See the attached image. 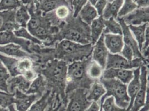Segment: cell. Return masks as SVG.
Returning a JSON list of instances; mask_svg holds the SVG:
<instances>
[{
    "instance_id": "cell-1",
    "label": "cell",
    "mask_w": 149,
    "mask_h": 111,
    "mask_svg": "<svg viewBox=\"0 0 149 111\" xmlns=\"http://www.w3.org/2000/svg\"><path fill=\"white\" fill-rule=\"evenodd\" d=\"M54 47H43L38 49L37 54L40 64H45L52 59L62 60L68 64L83 60L91 56L93 46L91 43L81 44L63 40Z\"/></svg>"
},
{
    "instance_id": "cell-2",
    "label": "cell",
    "mask_w": 149,
    "mask_h": 111,
    "mask_svg": "<svg viewBox=\"0 0 149 111\" xmlns=\"http://www.w3.org/2000/svg\"><path fill=\"white\" fill-rule=\"evenodd\" d=\"M68 64L65 61L52 59L42 65L34 68L38 74H42L47 83V89L60 97L65 107L68 100L65 93Z\"/></svg>"
},
{
    "instance_id": "cell-3",
    "label": "cell",
    "mask_w": 149,
    "mask_h": 111,
    "mask_svg": "<svg viewBox=\"0 0 149 111\" xmlns=\"http://www.w3.org/2000/svg\"><path fill=\"white\" fill-rule=\"evenodd\" d=\"M63 40L81 44L91 43L90 26L84 22L79 16L74 17L72 13L60 27L55 37L56 43Z\"/></svg>"
},
{
    "instance_id": "cell-4",
    "label": "cell",
    "mask_w": 149,
    "mask_h": 111,
    "mask_svg": "<svg viewBox=\"0 0 149 111\" xmlns=\"http://www.w3.org/2000/svg\"><path fill=\"white\" fill-rule=\"evenodd\" d=\"M91 60V56L83 60L68 64L65 90L66 96L68 93L77 88L89 89L95 81L91 80L86 73L87 65Z\"/></svg>"
},
{
    "instance_id": "cell-5",
    "label": "cell",
    "mask_w": 149,
    "mask_h": 111,
    "mask_svg": "<svg viewBox=\"0 0 149 111\" xmlns=\"http://www.w3.org/2000/svg\"><path fill=\"white\" fill-rule=\"evenodd\" d=\"M99 80L103 85L106 91L105 95L100 99L101 103L107 97L112 96L118 107L126 110L130 102L127 92V85L116 79H106L101 77Z\"/></svg>"
},
{
    "instance_id": "cell-6",
    "label": "cell",
    "mask_w": 149,
    "mask_h": 111,
    "mask_svg": "<svg viewBox=\"0 0 149 111\" xmlns=\"http://www.w3.org/2000/svg\"><path fill=\"white\" fill-rule=\"evenodd\" d=\"M148 62L140 58H134L128 61L120 54H112L109 53L106 63L105 68L134 69L140 67L143 64Z\"/></svg>"
},
{
    "instance_id": "cell-7",
    "label": "cell",
    "mask_w": 149,
    "mask_h": 111,
    "mask_svg": "<svg viewBox=\"0 0 149 111\" xmlns=\"http://www.w3.org/2000/svg\"><path fill=\"white\" fill-rule=\"evenodd\" d=\"M87 89L77 88L67 95L68 105L66 111H85L91 102L87 99Z\"/></svg>"
},
{
    "instance_id": "cell-8",
    "label": "cell",
    "mask_w": 149,
    "mask_h": 111,
    "mask_svg": "<svg viewBox=\"0 0 149 111\" xmlns=\"http://www.w3.org/2000/svg\"><path fill=\"white\" fill-rule=\"evenodd\" d=\"M148 72L146 65L145 64L142 65L140 67V88L129 111H139L145 104L146 93L149 88Z\"/></svg>"
},
{
    "instance_id": "cell-9",
    "label": "cell",
    "mask_w": 149,
    "mask_h": 111,
    "mask_svg": "<svg viewBox=\"0 0 149 111\" xmlns=\"http://www.w3.org/2000/svg\"><path fill=\"white\" fill-rule=\"evenodd\" d=\"M14 94L15 108L18 111H27L36 100L41 97L35 94H27L16 89Z\"/></svg>"
},
{
    "instance_id": "cell-10",
    "label": "cell",
    "mask_w": 149,
    "mask_h": 111,
    "mask_svg": "<svg viewBox=\"0 0 149 111\" xmlns=\"http://www.w3.org/2000/svg\"><path fill=\"white\" fill-rule=\"evenodd\" d=\"M149 7L137 8L121 19L127 26H139L149 23Z\"/></svg>"
},
{
    "instance_id": "cell-11",
    "label": "cell",
    "mask_w": 149,
    "mask_h": 111,
    "mask_svg": "<svg viewBox=\"0 0 149 111\" xmlns=\"http://www.w3.org/2000/svg\"><path fill=\"white\" fill-rule=\"evenodd\" d=\"M116 19L118 20V21L121 26L122 35L123 37V41H124V44L129 46L132 49L134 53V58H142L145 61L148 62L147 61H146L143 58V56L141 55L139 48L138 44L137 43L136 41L135 40V38L133 36L132 33L131 32L129 26L125 23L124 20L121 18L118 17Z\"/></svg>"
},
{
    "instance_id": "cell-12",
    "label": "cell",
    "mask_w": 149,
    "mask_h": 111,
    "mask_svg": "<svg viewBox=\"0 0 149 111\" xmlns=\"http://www.w3.org/2000/svg\"><path fill=\"white\" fill-rule=\"evenodd\" d=\"M109 53L104 43V33H103L93 47L91 59L105 69Z\"/></svg>"
},
{
    "instance_id": "cell-13",
    "label": "cell",
    "mask_w": 149,
    "mask_h": 111,
    "mask_svg": "<svg viewBox=\"0 0 149 111\" xmlns=\"http://www.w3.org/2000/svg\"><path fill=\"white\" fill-rule=\"evenodd\" d=\"M10 43H14L19 45L27 53L33 55L31 51L32 42L25 39L17 37L11 31L0 32V46L6 45Z\"/></svg>"
},
{
    "instance_id": "cell-14",
    "label": "cell",
    "mask_w": 149,
    "mask_h": 111,
    "mask_svg": "<svg viewBox=\"0 0 149 111\" xmlns=\"http://www.w3.org/2000/svg\"><path fill=\"white\" fill-rule=\"evenodd\" d=\"M0 53L13 58L21 59L29 57L33 61L36 62L38 60L37 57L35 55H31L22 49L19 45L10 43L6 45L0 46Z\"/></svg>"
},
{
    "instance_id": "cell-15",
    "label": "cell",
    "mask_w": 149,
    "mask_h": 111,
    "mask_svg": "<svg viewBox=\"0 0 149 111\" xmlns=\"http://www.w3.org/2000/svg\"><path fill=\"white\" fill-rule=\"evenodd\" d=\"M134 77V69L108 68L104 70L101 77L106 79H116L127 85Z\"/></svg>"
},
{
    "instance_id": "cell-16",
    "label": "cell",
    "mask_w": 149,
    "mask_h": 111,
    "mask_svg": "<svg viewBox=\"0 0 149 111\" xmlns=\"http://www.w3.org/2000/svg\"><path fill=\"white\" fill-rule=\"evenodd\" d=\"M104 43L109 52L120 54L124 46L122 35L104 34Z\"/></svg>"
},
{
    "instance_id": "cell-17",
    "label": "cell",
    "mask_w": 149,
    "mask_h": 111,
    "mask_svg": "<svg viewBox=\"0 0 149 111\" xmlns=\"http://www.w3.org/2000/svg\"><path fill=\"white\" fill-rule=\"evenodd\" d=\"M61 6H70L68 0H37L35 3L36 9L42 13L54 11Z\"/></svg>"
},
{
    "instance_id": "cell-18",
    "label": "cell",
    "mask_w": 149,
    "mask_h": 111,
    "mask_svg": "<svg viewBox=\"0 0 149 111\" xmlns=\"http://www.w3.org/2000/svg\"><path fill=\"white\" fill-rule=\"evenodd\" d=\"M16 10H6L0 12V18L2 24L0 27V32L11 31L13 32L19 28L15 21Z\"/></svg>"
},
{
    "instance_id": "cell-19",
    "label": "cell",
    "mask_w": 149,
    "mask_h": 111,
    "mask_svg": "<svg viewBox=\"0 0 149 111\" xmlns=\"http://www.w3.org/2000/svg\"><path fill=\"white\" fill-rule=\"evenodd\" d=\"M56 99V95L47 89L42 96L36 100L27 111H45L50 104L54 103Z\"/></svg>"
},
{
    "instance_id": "cell-20",
    "label": "cell",
    "mask_w": 149,
    "mask_h": 111,
    "mask_svg": "<svg viewBox=\"0 0 149 111\" xmlns=\"http://www.w3.org/2000/svg\"><path fill=\"white\" fill-rule=\"evenodd\" d=\"M31 83L22 75L11 77L7 82L8 92L13 94L15 90L17 89L22 92L26 93L29 89Z\"/></svg>"
},
{
    "instance_id": "cell-21",
    "label": "cell",
    "mask_w": 149,
    "mask_h": 111,
    "mask_svg": "<svg viewBox=\"0 0 149 111\" xmlns=\"http://www.w3.org/2000/svg\"><path fill=\"white\" fill-rule=\"evenodd\" d=\"M140 67L134 69V77L127 85V92L130 99V102L126 111H129L130 109L136 95L140 88Z\"/></svg>"
},
{
    "instance_id": "cell-22",
    "label": "cell",
    "mask_w": 149,
    "mask_h": 111,
    "mask_svg": "<svg viewBox=\"0 0 149 111\" xmlns=\"http://www.w3.org/2000/svg\"><path fill=\"white\" fill-rule=\"evenodd\" d=\"M106 91L103 85L99 80H95L89 89H87L86 97L87 99L92 102H99L103 96L105 95Z\"/></svg>"
},
{
    "instance_id": "cell-23",
    "label": "cell",
    "mask_w": 149,
    "mask_h": 111,
    "mask_svg": "<svg viewBox=\"0 0 149 111\" xmlns=\"http://www.w3.org/2000/svg\"><path fill=\"white\" fill-rule=\"evenodd\" d=\"M104 21L105 19H103L102 16H99L97 18L94 19L90 25L91 44L93 46L97 41L104 33L105 28Z\"/></svg>"
},
{
    "instance_id": "cell-24",
    "label": "cell",
    "mask_w": 149,
    "mask_h": 111,
    "mask_svg": "<svg viewBox=\"0 0 149 111\" xmlns=\"http://www.w3.org/2000/svg\"><path fill=\"white\" fill-rule=\"evenodd\" d=\"M47 89V83L45 77L42 74H38L36 78L31 82L29 89L25 93L35 94L41 97Z\"/></svg>"
},
{
    "instance_id": "cell-25",
    "label": "cell",
    "mask_w": 149,
    "mask_h": 111,
    "mask_svg": "<svg viewBox=\"0 0 149 111\" xmlns=\"http://www.w3.org/2000/svg\"><path fill=\"white\" fill-rule=\"evenodd\" d=\"M124 0H113L111 2H108L102 13V17L104 19L110 18L117 19L118 13L122 6Z\"/></svg>"
},
{
    "instance_id": "cell-26",
    "label": "cell",
    "mask_w": 149,
    "mask_h": 111,
    "mask_svg": "<svg viewBox=\"0 0 149 111\" xmlns=\"http://www.w3.org/2000/svg\"><path fill=\"white\" fill-rule=\"evenodd\" d=\"M99 14L95 6L91 5L88 2L82 7L78 16L87 25H91L94 19L99 17Z\"/></svg>"
},
{
    "instance_id": "cell-27",
    "label": "cell",
    "mask_w": 149,
    "mask_h": 111,
    "mask_svg": "<svg viewBox=\"0 0 149 111\" xmlns=\"http://www.w3.org/2000/svg\"><path fill=\"white\" fill-rule=\"evenodd\" d=\"M19 60V59L17 58L8 57L0 53V61L5 67L6 68L11 77L19 75L17 69Z\"/></svg>"
},
{
    "instance_id": "cell-28",
    "label": "cell",
    "mask_w": 149,
    "mask_h": 111,
    "mask_svg": "<svg viewBox=\"0 0 149 111\" xmlns=\"http://www.w3.org/2000/svg\"><path fill=\"white\" fill-rule=\"evenodd\" d=\"M149 23L143 24V25L139 26H128L131 32L136 41L140 51L143 47V44L145 41V31Z\"/></svg>"
},
{
    "instance_id": "cell-29",
    "label": "cell",
    "mask_w": 149,
    "mask_h": 111,
    "mask_svg": "<svg viewBox=\"0 0 149 111\" xmlns=\"http://www.w3.org/2000/svg\"><path fill=\"white\" fill-rule=\"evenodd\" d=\"M30 19V15L26 6L22 5L16 10L15 21L19 27L27 28Z\"/></svg>"
},
{
    "instance_id": "cell-30",
    "label": "cell",
    "mask_w": 149,
    "mask_h": 111,
    "mask_svg": "<svg viewBox=\"0 0 149 111\" xmlns=\"http://www.w3.org/2000/svg\"><path fill=\"white\" fill-rule=\"evenodd\" d=\"M104 69L92 59L88 62L86 69L87 76L93 80H99L102 77Z\"/></svg>"
},
{
    "instance_id": "cell-31",
    "label": "cell",
    "mask_w": 149,
    "mask_h": 111,
    "mask_svg": "<svg viewBox=\"0 0 149 111\" xmlns=\"http://www.w3.org/2000/svg\"><path fill=\"white\" fill-rule=\"evenodd\" d=\"M104 24V34L111 33L115 35H122L121 26L116 19L110 18L108 19H105Z\"/></svg>"
},
{
    "instance_id": "cell-32",
    "label": "cell",
    "mask_w": 149,
    "mask_h": 111,
    "mask_svg": "<svg viewBox=\"0 0 149 111\" xmlns=\"http://www.w3.org/2000/svg\"><path fill=\"white\" fill-rule=\"evenodd\" d=\"M13 33L17 37L29 41L32 43L37 44L41 46H43L42 42L33 36L30 33V32L27 30V28L19 27V29L13 31Z\"/></svg>"
},
{
    "instance_id": "cell-33",
    "label": "cell",
    "mask_w": 149,
    "mask_h": 111,
    "mask_svg": "<svg viewBox=\"0 0 149 111\" xmlns=\"http://www.w3.org/2000/svg\"><path fill=\"white\" fill-rule=\"evenodd\" d=\"M100 105L103 111H126V109L121 108L116 104L115 99L112 96L106 98Z\"/></svg>"
},
{
    "instance_id": "cell-34",
    "label": "cell",
    "mask_w": 149,
    "mask_h": 111,
    "mask_svg": "<svg viewBox=\"0 0 149 111\" xmlns=\"http://www.w3.org/2000/svg\"><path fill=\"white\" fill-rule=\"evenodd\" d=\"M137 8L134 0H124L123 4L118 13V18H122Z\"/></svg>"
},
{
    "instance_id": "cell-35",
    "label": "cell",
    "mask_w": 149,
    "mask_h": 111,
    "mask_svg": "<svg viewBox=\"0 0 149 111\" xmlns=\"http://www.w3.org/2000/svg\"><path fill=\"white\" fill-rule=\"evenodd\" d=\"M34 68L33 60L29 57L19 59L17 69L19 75H23L26 71Z\"/></svg>"
},
{
    "instance_id": "cell-36",
    "label": "cell",
    "mask_w": 149,
    "mask_h": 111,
    "mask_svg": "<svg viewBox=\"0 0 149 111\" xmlns=\"http://www.w3.org/2000/svg\"><path fill=\"white\" fill-rule=\"evenodd\" d=\"M14 94L13 93L0 90V107L7 108L13 105Z\"/></svg>"
},
{
    "instance_id": "cell-37",
    "label": "cell",
    "mask_w": 149,
    "mask_h": 111,
    "mask_svg": "<svg viewBox=\"0 0 149 111\" xmlns=\"http://www.w3.org/2000/svg\"><path fill=\"white\" fill-rule=\"evenodd\" d=\"M22 5L20 0H1L0 1V12L16 10Z\"/></svg>"
},
{
    "instance_id": "cell-38",
    "label": "cell",
    "mask_w": 149,
    "mask_h": 111,
    "mask_svg": "<svg viewBox=\"0 0 149 111\" xmlns=\"http://www.w3.org/2000/svg\"><path fill=\"white\" fill-rule=\"evenodd\" d=\"M56 17L61 21H64L72 13L70 6H61L54 11Z\"/></svg>"
},
{
    "instance_id": "cell-39",
    "label": "cell",
    "mask_w": 149,
    "mask_h": 111,
    "mask_svg": "<svg viewBox=\"0 0 149 111\" xmlns=\"http://www.w3.org/2000/svg\"><path fill=\"white\" fill-rule=\"evenodd\" d=\"M11 76L3 65L0 67V90L8 92L7 82Z\"/></svg>"
},
{
    "instance_id": "cell-40",
    "label": "cell",
    "mask_w": 149,
    "mask_h": 111,
    "mask_svg": "<svg viewBox=\"0 0 149 111\" xmlns=\"http://www.w3.org/2000/svg\"><path fill=\"white\" fill-rule=\"evenodd\" d=\"M88 2V0H70L69 3L74 17L78 16L82 7L84 6Z\"/></svg>"
},
{
    "instance_id": "cell-41",
    "label": "cell",
    "mask_w": 149,
    "mask_h": 111,
    "mask_svg": "<svg viewBox=\"0 0 149 111\" xmlns=\"http://www.w3.org/2000/svg\"><path fill=\"white\" fill-rule=\"evenodd\" d=\"M120 54L128 61H131L134 58V53L132 49L125 44L123 47Z\"/></svg>"
},
{
    "instance_id": "cell-42",
    "label": "cell",
    "mask_w": 149,
    "mask_h": 111,
    "mask_svg": "<svg viewBox=\"0 0 149 111\" xmlns=\"http://www.w3.org/2000/svg\"><path fill=\"white\" fill-rule=\"evenodd\" d=\"M38 73L36 71L35 69V68H32L27 71H26L25 73L22 75L26 80H27L30 82H32L35 78H36L38 75Z\"/></svg>"
},
{
    "instance_id": "cell-43",
    "label": "cell",
    "mask_w": 149,
    "mask_h": 111,
    "mask_svg": "<svg viewBox=\"0 0 149 111\" xmlns=\"http://www.w3.org/2000/svg\"><path fill=\"white\" fill-rule=\"evenodd\" d=\"M101 105H99L97 102H92L85 111H99Z\"/></svg>"
},
{
    "instance_id": "cell-44",
    "label": "cell",
    "mask_w": 149,
    "mask_h": 111,
    "mask_svg": "<svg viewBox=\"0 0 149 111\" xmlns=\"http://www.w3.org/2000/svg\"><path fill=\"white\" fill-rule=\"evenodd\" d=\"M136 3L137 8H143L149 7V0H134Z\"/></svg>"
},
{
    "instance_id": "cell-45",
    "label": "cell",
    "mask_w": 149,
    "mask_h": 111,
    "mask_svg": "<svg viewBox=\"0 0 149 111\" xmlns=\"http://www.w3.org/2000/svg\"><path fill=\"white\" fill-rule=\"evenodd\" d=\"M37 1V0H20L22 5H24L25 6L35 3Z\"/></svg>"
},
{
    "instance_id": "cell-46",
    "label": "cell",
    "mask_w": 149,
    "mask_h": 111,
    "mask_svg": "<svg viewBox=\"0 0 149 111\" xmlns=\"http://www.w3.org/2000/svg\"><path fill=\"white\" fill-rule=\"evenodd\" d=\"M61 103H61L60 104H59V105H57V106H55L54 105H53V104H51V105L49 107V110H48V111H58V108H60V105H61Z\"/></svg>"
},
{
    "instance_id": "cell-47",
    "label": "cell",
    "mask_w": 149,
    "mask_h": 111,
    "mask_svg": "<svg viewBox=\"0 0 149 111\" xmlns=\"http://www.w3.org/2000/svg\"><path fill=\"white\" fill-rule=\"evenodd\" d=\"M7 109H8V111H18L15 108V105H13L9 106V107L7 108Z\"/></svg>"
},
{
    "instance_id": "cell-48",
    "label": "cell",
    "mask_w": 149,
    "mask_h": 111,
    "mask_svg": "<svg viewBox=\"0 0 149 111\" xmlns=\"http://www.w3.org/2000/svg\"><path fill=\"white\" fill-rule=\"evenodd\" d=\"M88 2L93 6H95V5L96 4V3L98 2L99 0H88Z\"/></svg>"
},
{
    "instance_id": "cell-49",
    "label": "cell",
    "mask_w": 149,
    "mask_h": 111,
    "mask_svg": "<svg viewBox=\"0 0 149 111\" xmlns=\"http://www.w3.org/2000/svg\"><path fill=\"white\" fill-rule=\"evenodd\" d=\"M57 111H66V107L62 104H61Z\"/></svg>"
},
{
    "instance_id": "cell-50",
    "label": "cell",
    "mask_w": 149,
    "mask_h": 111,
    "mask_svg": "<svg viewBox=\"0 0 149 111\" xmlns=\"http://www.w3.org/2000/svg\"><path fill=\"white\" fill-rule=\"evenodd\" d=\"M0 111H8V109L0 107Z\"/></svg>"
},
{
    "instance_id": "cell-51",
    "label": "cell",
    "mask_w": 149,
    "mask_h": 111,
    "mask_svg": "<svg viewBox=\"0 0 149 111\" xmlns=\"http://www.w3.org/2000/svg\"><path fill=\"white\" fill-rule=\"evenodd\" d=\"M2 24V19H1L0 18V27H1V26Z\"/></svg>"
},
{
    "instance_id": "cell-52",
    "label": "cell",
    "mask_w": 149,
    "mask_h": 111,
    "mask_svg": "<svg viewBox=\"0 0 149 111\" xmlns=\"http://www.w3.org/2000/svg\"><path fill=\"white\" fill-rule=\"evenodd\" d=\"M113 0H108V2H111L112 1H113Z\"/></svg>"
},
{
    "instance_id": "cell-53",
    "label": "cell",
    "mask_w": 149,
    "mask_h": 111,
    "mask_svg": "<svg viewBox=\"0 0 149 111\" xmlns=\"http://www.w3.org/2000/svg\"><path fill=\"white\" fill-rule=\"evenodd\" d=\"M99 111H103V110H102V108H101V107H100V109Z\"/></svg>"
},
{
    "instance_id": "cell-54",
    "label": "cell",
    "mask_w": 149,
    "mask_h": 111,
    "mask_svg": "<svg viewBox=\"0 0 149 111\" xmlns=\"http://www.w3.org/2000/svg\"><path fill=\"white\" fill-rule=\"evenodd\" d=\"M69 1H70V0H68V2H69Z\"/></svg>"
},
{
    "instance_id": "cell-55",
    "label": "cell",
    "mask_w": 149,
    "mask_h": 111,
    "mask_svg": "<svg viewBox=\"0 0 149 111\" xmlns=\"http://www.w3.org/2000/svg\"><path fill=\"white\" fill-rule=\"evenodd\" d=\"M0 1H1V0H0Z\"/></svg>"
},
{
    "instance_id": "cell-56",
    "label": "cell",
    "mask_w": 149,
    "mask_h": 111,
    "mask_svg": "<svg viewBox=\"0 0 149 111\" xmlns=\"http://www.w3.org/2000/svg\"></svg>"
},
{
    "instance_id": "cell-57",
    "label": "cell",
    "mask_w": 149,
    "mask_h": 111,
    "mask_svg": "<svg viewBox=\"0 0 149 111\" xmlns=\"http://www.w3.org/2000/svg\"></svg>"
}]
</instances>
